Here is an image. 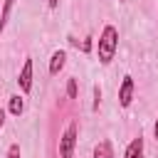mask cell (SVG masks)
Instances as JSON below:
<instances>
[{
  "label": "cell",
  "instance_id": "1",
  "mask_svg": "<svg viewBox=\"0 0 158 158\" xmlns=\"http://www.w3.org/2000/svg\"><path fill=\"white\" fill-rule=\"evenodd\" d=\"M118 52V30L114 25H104L99 40H96V57L101 67H109Z\"/></svg>",
  "mask_w": 158,
  "mask_h": 158
},
{
  "label": "cell",
  "instance_id": "2",
  "mask_svg": "<svg viewBox=\"0 0 158 158\" xmlns=\"http://www.w3.org/2000/svg\"><path fill=\"white\" fill-rule=\"evenodd\" d=\"M77 138H79V123L77 121H69L67 128L62 131L59 136V158H74V148H77Z\"/></svg>",
  "mask_w": 158,
  "mask_h": 158
},
{
  "label": "cell",
  "instance_id": "3",
  "mask_svg": "<svg viewBox=\"0 0 158 158\" xmlns=\"http://www.w3.org/2000/svg\"><path fill=\"white\" fill-rule=\"evenodd\" d=\"M133 96H136V81H133L131 74H123V79L118 84V106L128 109L133 104Z\"/></svg>",
  "mask_w": 158,
  "mask_h": 158
},
{
  "label": "cell",
  "instance_id": "4",
  "mask_svg": "<svg viewBox=\"0 0 158 158\" xmlns=\"http://www.w3.org/2000/svg\"><path fill=\"white\" fill-rule=\"evenodd\" d=\"M35 69V62H32V57H25V62H22V67H20V74H17V86H20V94H30L32 91V72Z\"/></svg>",
  "mask_w": 158,
  "mask_h": 158
},
{
  "label": "cell",
  "instance_id": "5",
  "mask_svg": "<svg viewBox=\"0 0 158 158\" xmlns=\"http://www.w3.org/2000/svg\"><path fill=\"white\" fill-rule=\"evenodd\" d=\"M64 64H67V52H64V49H54L52 57H49V64H47L49 77H57V74L64 69Z\"/></svg>",
  "mask_w": 158,
  "mask_h": 158
},
{
  "label": "cell",
  "instance_id": "6",
  "mask_svg": "<svg viewBox=\"0 0 158 158\" xmlns=\"http://www.w3.org/2000/svg\"><path fill=\"white\" fill-rule=\"evenodd\" d=\"M143 156H146V146H143V136L138 133L136 138L128 141V146L123 151V158H143Z\"/></svg>",
  "mask_w": 158,
  "mask_h": 158
},
{
  "label": "cell",
  "instance_id": "7",
  "mask_svg": "<svg viewBox=\"0 0 158 158\" xmlns=\"http://www.w3.org/2000/svg\"><path fill=\"white\" fill-rule=\"evenodd\" d=\"M91 158H116L114 156V143L111 141H99L91 151Z\"/></svg>",
  "mask_w": 158,
  "mask_h": 158
},
{
  "label": "cell",
  "instance_id": "8",
  "mask_svg": "<svg viewBox=\"0 0 158 158\" xmlns=\"http://www.w3.org/2000/svg\"><path fill=\"white\" fill-rule=\"evenodd\" d=\"M7 111L12 116H22V111H25V94H12L7 99Z\"/></svg>",
  "mask_w": 158,
  "mask_h": 158
},
{
  "label": "cell",
  "instance_id": "9",
  "mask_svg": "<svg viewBox=\"0 0 158 158\" xmlns=\"http://www.w3.org/2000/svg\"><path fill=\"white\" fill-rule=\"evenodd\" d=\"M15 2H17V0H2V7H0V35H2L5 27H7V20H10V15H12Z\"/></svg>",
  "mask_w": 158,
  "mask_h": 158
},
{
  "label": "cell",
  "instance_id": "10",
  "mask_svg": "<svg viewBox=\"0 0 158 158\" xmlns=\"http://www.w3.org/2000/svg\"><path fill=\"white\" fill-rule=\"evenodd\" d=\"M5 158H22L20 143H10V146H7V153H5Z\"/></svg>",
  "mask_w": 158,
  "mask_h": 158
},
{
  "label": "cell",
  "instance_id": "11",
  "mask_svg": "<svg viewBox=\"0 0 158 158\" xmlns=\"http://www.w3.org/2000/svg\"><path fill=\"white\" fill-rule=\"evenodd\" d=\"M99 104H101V86L96 84V86H94V104H91V111H99Z\"/></svg>",
  "mask_w": 158,
  "mask_h": 158
},
{
  "label": "cell",
  "instance_id": "12",
  "mask_svg": "<svg viewBox=\"0 0 158 158\" xmlns=\"http://www.w3.org/2000/svg\"><path fill=\"white\" fill-rule=\"evenodd\" d=\"M67 96L69 99H77V79H69L67 81Z\"/></svg>",
  "mask_w": 158,
  "mask_h": 158
},
{
  "label": "cell",
  "instance_id": "13",
  "mask_svg": "<svg viewBox=\"0 0 158 158\" xmlns=\"http://www.w3.org/2000/svg\"><path fill=\"white\" fill-rule=\"evenodd\" d=\"M81 52H91V37H86V40L81 42Z\"/></svg>",
  "mask_w": 158,
  "mask_h": 158
},
{
  "label": "cell",
  "instance_id": "14",
  "mask_svg": "<svg viewBox=\"0 0 158 158\" xmlns=\"http://www.w3.org/2000/svg\"><path fill=\"white\" fill-rule=\"evenodd\" d=\"M57 5H59V0H47V7L49 10H57Z\"/></svg>",
  "mask_w": 158,
  "mask_h": 158
},
{
  "label": "cell",
  "instance_id": "15",
  "mask_svg": "<svg viewBox=\"0 0 158 158\" xmlns=\"http://www.w3.org/2000/svg\"><path fill=\"white\" fill-rule=\"evenodd\" d=\"M2 126H5V109H0V131H2Z\"/></svg>",
  "mask_w": 158,
  "mask_h": 158
},
{
  "label": "cell",
  "instance_id": "16",
  "mask_svg": "<svg viewBox=\"0 0 158 158\" xmlns=\"http://www.w3.org/2000/svg\"><path fill=\"white\" fill-rule=\"evenodd\" d=\"M153 136H156V141H158V118H156V123H153Z\"/></svg>",
  "mask_w": 158,
  "mask_h": 158
}]
</instances>
